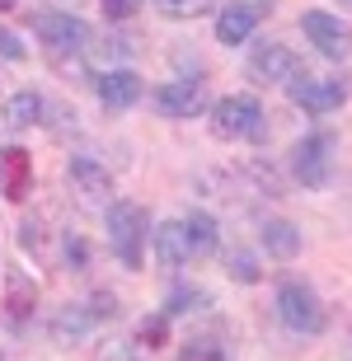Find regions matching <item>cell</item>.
<instances>
[{"label":"cell","mask_w":352,"mask_h":361,"mask_svg":"<svg viewBox=\"0 0 352 361\" xmlns=\"http://www.w3.org/2000/svg\"><path fill=\"white\" fill-rule=\"evenodd\" d=\"M263 14H268V5H254V0H231V5L217 14V38L226 42V47H240V42L249 38L258 24H263Z\"/></svg>","instance_id":"cell-11"},{"label":"cell","mask_w":352,"mask_h":361,"mask_svg":"<svg viewBox=\"0 0 352 361\" xmlns=\"http://www.w3.org/2000/svg\"><path fill=\"white\" fill-rule=\"evenodd\" d=\"M0 10H14V0H0Z\"/></svg>","instance_id":"cell-27"},{"label":"cell","mask_w":352,"mask_h":361,"mask_svg":"<svg viewBox=\"0 0 352 361\" xmlns=\"http://www.w3.org/2000/svg\"><path fill=\"white\" fill-rule=\"evenodd\" d=\"M329 164H334V136L329 132L305 136V141H296V150H291V174L301 178V188H324Z\"/></svg>","instance_id":"cell-9"},{"label":"cell","mask_w":352,"mask_h":361,"mask_svg":"<svg viewBox=\"0 0 352 361\" xmlns=\"http://www.w3.org/2000/svg\"><path fill=\"white\" fill-rule=\"evenodd\" d=\"M33 28H38V38L52 47V52H85L90 42H95V28L75 19V14H61V10H42L33 14Z\"/></svg>","instance_id":"cell-7"},{"label":"cell","mask_w":352,"mask_h":361,"mask_svg":"<svg viewBox=\"0 0 352 361\" xmlns=\"http://www.w3.org/2000/svg\"><path fill=\"white\" fill-rule=\"evenodd\" d=\"M277 314H282V324L291 334H320V329H324V305H320V295H315L305 281H282Z\"/></svg>","instance_id":"cell-4"},{"label":"cell","mask_w":352,"mask_h":361,"mask_svg":"<svg viewBox=\"0 0 352 361\" xmlns=\"http://www.w3.org/2000/svg\"><path fill=\"white\" fill-rule=\"evenodd\" d=\"M38 113H42V99H38V94H14L10 104H5V122H10V127H19V132H24V127H33V122H38Z\"/></svg>","instance_id":"cell-18"},{"label":"cell","mask_w":352,"mask_h":361,"mask_svg":"<svg viewBox=\"0 0 352 361\" xmlns=\"http://www.w3.org/2000/svg\"><path fill=\"white\" fill-rule=\"evenodd\" d=\"M286 99L296 108H305V113H334V108L348 104V80H339V75H305V71H296L291 80H286Z\"/></svg>","instance_id":"cell-2"},{"label":"cell","mask_w":352,"mask_h":361,"mask_svg":"<svg viewBox=\"0 0 352 361\" xmlns=\"http://www.w3.org/2000/svg\"><path fill=\"white\" fill-rule=\"evenodd\" d=\"M66 183L80 197V207H90V212H109L113 207V174L99 160H90V155H75L66 164Z\"/></svg>","instance_id":"cell-6"},{"label":"cell","mask_w":352,"mask_h":361,"mask_svg":"<svg viewBox=\"0 0 352 361\" xmlns=\"http://www.w3.org/2000/svg\"><path fill=\"white\" fill-rule=\"evenodd\" d=\"M99 90V104L113 108V113H122V108H132L136 99H141V75L136 71H104L95 80Z\"/></svg>","instance_id":"cell-14"},{"label":"cell","mask_w":352,"mask_h":361,"mask_svg":"<svg viewBox=\"0 0 352 361\" xmlns=\"http://www.w3.org/2000/svg\"><path fill=\"white\" fill-rule=\"evenodd\" d=\"M113 314H118V300H113V295H95V300L66 305L61 314H56V324H52V338L61 343V348H71V343H80L85 334H95L104 319H113Z\"/></svg>","instance_id":"cell-3"},{"label":"cell","mask_w":352,"mask_h":361,"mask_svg":"<svg viewBox=\"0 0 352 361\" xmlns=\"http://www.w3.org/2000/svg\"><path fill=\"white\" fill-rule=\"evenodd\" d=\"M160 5V14H169V19H202V14H212L221 5V0H155Z\"/></svg>","instance_id":"cell-19"},{"label":"cell","mask_w":352,"mask_h":361,"mask_svg":"<svg viewBox=\"0 0 352 361\" xmlns=\"http://www.w3.org/2000/svg\"><path fill=\"white\" fill-rule=\"evenodd\" d=\"M212 132L226 136V141H240V136L258 141V136H263V108H258V99H249V94L221 99L217 113H212Z\"/></svg>","instance_id":"cell-5"},{"label":"cell","mask_w":352,"mask_h":361,"mask_svg":"<svg viewBox=\"0 0 352 361\" xmlns=\"http://www.w3.org/2000/svg\"><path fill=\"white\" fill-rule=\"evenodd\" d=\"M263 249H268L272 258H291L301 249V230L286 226V221H268V226H263Z\"/></svg>","instance_id":"cell-17"},{"label":"cell","mask_w":352,"mask_h":361,"mask_svg":"<svg viewBox=\"0 0 352 361\" xmlns=\"http://www.w3.org/2000/svg\"><path fill=\"white\" fill-rule=\"evenodd\" d=\"M164 329H169V324H164V314L146 319V324H141V334H136V338H141V348H160V343H164Z\"/></svg>","instance_id":"cell-21"},{"label":"cell","mask_w":352,"mask_h":361,"mask_svg":"<svg viewBox=\"0 0 352 361\" xmlns=\"http://www.w3.org/2000/svg\"><path fill=\"white\" fill-rule=\"evenodd\" d=\"M136 10H141V0H104V14L109 19H132Z\"/></svg>","instance_id":"cell-24"},{"label":"cell","mask_w":352,"mask_h":361,"mask_svg":"<svg viewBox=\"0 0 352 361\" xmlns=\"http://www.w3.org/2000/svg\"><path fill=\"white\" fill-rule=\"evenodd\" d=\"M28 178H33V164H28L24 150H0V192L19 202L28 192Z\"/></svg>","instance_id":"cell-15"},{"label":"cell","mask_w":352,"mask_h":361,"mask_svg":"<svg viewBox=\"0 0 352 361\" xmlns=\"http://www.w3.org/2000/svg\"><path fill=\"white\" fill-rule=\"evenodd\" d=\"M0 56H10V61H24V42L14 38V33H5V28H0Z\"/></svg>","instance_id":"cell-26"},{"label":"cell","mask_w":352,"mask_h":361,"mask_svg":"<svg viewBox=\"0 0 352 361\" xmlns=\"http://www.w3.org/2000/svg\"><path fill=\"white\" fill-rule=\"evenodd\" d=\"M296 71H301L296 52H291V47H282V42H263V47L249 56V75H254L258 85H286Z\"/></svg>","instance_id":"cell-10"},{"label":"cell","mask_w":352,"mask_h":361,"mask_svg":"<svg viewBox=\"0 0 352 361\" xmlns=\"http://www.w3.org/2000/svg\"><path fill=\"white\" fill-rule=\"evenodd\" d=\"M150 249H155V263H160V268H183V263L193 258V244H188L183 221H164V226H155Z\"/></svg>","instance_id":"cell-13"},{"label":"cell","mask_w":352,"mask_h":361,"mask_svg":"<svg viewBox=\"0 0 352 361\" xmlns=\"http://www.w3.org/2000/svg\"><path fill=\"white\" fill-rule=\"evenodd\" d=\"M178 361H226V348H221L217 338H193Z\"/></svg>","instance_id":"cell-20"},{"label":"cell","mask_w":352,"mask_h":361,"mask_svg":"<svg viewBox=\"0 0 352 361\" xmlns=\"http://www.w3.org/2000/svg\"><path fill=\"white\" fill-rule=\"evenodd\" d=\"M150 235V216L136 202H113L109 207V244L122 268H141V244Z\"/></svg>","instance_id":"cell-1"},{"label":"cell","mask_w":352,"mask_h":361,"mask_svg":"<svg viewBox=\"0 0 352 361\" xmlns=\"http://www.w3.org/2000/svg\"><path fill=\"white\" fill-rule=\"evenodd\" d=\"M150 104H155L160 118H193V113H202V85L198 80H169L150 94Z\"/></svg>","instance_id":"cell-12"},{"label":"cell","mask_w":352,"mask_h":361,"mask_svg":"<svg viewBox=\"0 0 352 361\" xmlns=\"http://www.w3.org/2000/svg\"><path fill=\"white\" fill-rule=\"evenodd\" d=\"M28 300H33V291H28V281L24 277H14V300H10V314H24Z\"/></svg>","instance_id":"cell-25"},{"label":"cell","mask_w":352,"mask_h":361,"mask_svg":"<svg viewBox=\"0 0 352 361\" xmlns=\"http://www.w3.org/2000/svg\"><path fill=\"white\" fill-rule=\"evenodd\" d=\"M0 361H5V357H0Z\"/></svg>","instance_id":"cell-28"},{"label":"cell","mask_w":352,"mask_h":361,"mask_svg":"<svg viewBox=\"0 0 352 361\" xmlns=\"http://www.w3.org/2000/svg\"><path fill=\"white\" fill-rule=\"evenodd\" d=\"M301 28H305V38L315 42L320 56H329V61H348L352 56V24L348 19L324 14V10H310L305 19H301Z\"/></svg>","instance_id":"cell-8"},{"label":"cell","mask_w":352,"mask_h":361,"mask_svg":"<svg viewBox=\"0 0 352 361\" xmlns=\"http://www.w3.org/2000/svg\"><path fill=\"white\" fill-rule=\"evenodd\" d=\"M207 300V291H174L169 295V314H183V310H198Z\"/></svg>","instance_id":"cell-22"},{"label":"cell","mask_w":352,"mask_h":361,"mask_svg":"<svg viewBox=\"0 0 352 361\" xmlns=\"http://www.w3.org/2000/svg\"><path fill=\"white\" fill-rule=\"evenodd\" d=\"M231 277H235V281H254V277H258L254 258H249V254H231Z\"/></svg>","instance_id":"cell-23"},{"label":"cell","mask_w":352,"mask_h":361,"mask_svg":"<svg viewBox=\"0 0 352 361\" xmlns=\"http://www.w3.org/2000/svg\"><path fill=\"white\" fill-rule=\"evenodd\" d=\"M183 230H188V244H193V258H202L217 249V221L207 212H188L183 216Z\"/></svg>","instance_id":"cell-16"}]
</instances>
